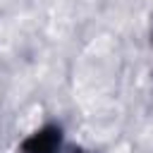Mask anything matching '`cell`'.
<instances>
[{
	"mask_svg": "<svg viewBox=\"0 0 153 153\" xmlns=\"http://www.w3.org/2000/svg\"><path fill=\"white\" fill-rule=\"evenodd\" d=\"M74 153H81V151H74Z\"/></svg>",
	"mask_w": 153,
	"mask_h": 153,
	"instance_id": "obj_2",
	"label": "cell"
},
{
	"mask_svg": "<svg viewBox=\"0 0 153 153\" xmlns=\"http://www.w3.org/2000/svg\"><path fill=\"white\" fill-rule=\"evenodd\" d=\"M62 143V131L55 124H48L38 131H33L31 136H26L22 141V153H57Z\"/></svg>",
	"mask_w": 153,
	"mask_h": 153,
	"instance_id": "obj_1",
	"label": "cell"
}]
</instances>
